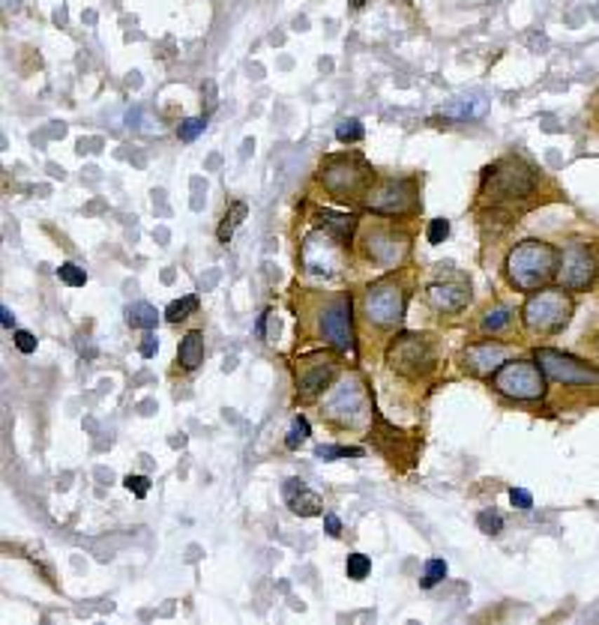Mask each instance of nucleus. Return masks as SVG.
Here are the masks:
<instances>
[{
	"mask_svg": "<svg viewBox=\"0 0 599 625\" xmlns=\"http://www.w3.org/2000/svg\"><path fill=\"white\" fill-rule=\"evenodd\" d=\"M560 254L551 242L525 240L518 242L506 258V275L518 290H539L546 282L558 275Z\"/></svg>",
	"mask_w": 599,
	"mask_h": 625,
	"instance_id": "nucleus-1",
	"label": "nucleus"
},
{
	"mask_svg": "<svg viewBox=\"0 0 599 625\" xmlns=\"http://www.w3.org/2000/svg\"><path fill=\"white\" fill-rule=\"evenodd\" d=\"M572 315V299L560 290H539L525 303L521 308V317H525V327L530 332H539V336H554L570 323Z\"/></svg>",
	"mask_w": 599,
	"mask_h": 625,
	"instance_id": "nucleus-2",
	"label": "nucleus"
},
{
	"mask_svg": "<svg viewBox=\"0 0 599 625\" xmlns=\"http://www.w3.org/2000/svg\"><path fill=\"white\" fill-rule=\"evenodd\" d=\"M492 383L497 392H504L516 401H537L546 395V374L537 365V359H516V362H504L494 371Z\"/></svg>",
	"mask_w": 599,
	"mask_h": 625,
	"instance_id": "nucleus-3",
	"label": "nucleus"
},
{
	"mask_svg": "<svg viewBox=\"0 0 599 625\" xmlns=\"http://www.w3.org/2000/svg\"><path fill=\"white\" fill-rule=\"evenodd\" d=\"M534 359L542 368V374L563 383V386H599V368L575 359V356H570V353L542 348V350H537Z\"/></svg>",
	"mask_w": 599,
	"mask_h": 625,
	"instance_id": "nucleus-4",
	"label": "nucleus"
},
{
	"mask_svg": "<svg viewBox=\"0 0 599 625\" xmlns=\"http://www.w3.org/2000/svg\"><path fill=\"white\" fill-rule=\"evenodd\" d=\"M321 177H324V186L336 198H342V200L348 198L351 200V198H357L360 192H365L372 171L365 168L360 159H345V156H336V159L327 162V168H324V174H321Z\"/></svg>",
	"mask_w": 599,
	"mask_h": 625,
	"instance_id": "nucleus-5",
	"label": "nucleus"
},
{
	"mask_svg": "<svg viewBox=\"0 0 599 625\" xmlns=\"http://www.w3.org/2000/svg\"><path fill=\"white\" fill-rule=\"evenodd\" d=\"M386 362H390V368H396L398 374L417 377L431 365V344L423 336L402 332V336L390 344V350H386Z\"/></svg>",
	"mask_w": 599,
	"mask_h": 625,
	"instance_id": "nucleus-6",
	"label": "nucleus"
},
{
	"mask_svg": "<svg viewBox=\"0 0 599 625\" xmlns=\"http://www.w3.org/2000/svg\"><path fill=\"white\" fill-rule=\"evenodd\" d=\"M596 258L593 252L587 249L581 242H572L567 245V252L560 254V263H558V278H560V287L563 290H584L596 282Z\"/></svg>",
	"mask_w": 599,
	"mask_h": 625,
	"instance_id": "nucleus-7",
	"label": "nucleus"
},
{
	"mask_svg": "<svg viewBox=\"0 0 599 625\" xmlns=\"http://www.w3.org/2000/svg\"><path fill=\"white\" fill-rule=\"evenodd\" d=\"M363 311L375 327H396L405 311V294L396 284H375L363 299Z\"/></svg>",
	"mask_w": 599,
	"mask_h": 625,
	"instance_id": "nucleus-8",
	"label": "nucleus"
},
{
	"mask_svg": "<svg viewBox=\"0 0 599 625\" xmlns=\"http://www.w3.org/2000/svg\"><path fill=\"white\" fill-rule=\"evenodd\" d=\"M489 188L492 198H527L537 186V177L527 165L521 162H506L497 165V168H489Z\"/></svg>",
	"mask_w": 599,
	"mask_h": 625,
	"instance_id": "nucleus-9",
	"label": "nucleus"
},
{
	"mask_svg": "<svg viewBox=\"0 0 599 625\" xmlns=\"http://www.w3.org/2000/svg\"><path fill=\"white\" fill-rule=\"evenodd\" d=\"M365 195H369L365 204L375 213H384V216H398V213L414 210V186L408 180H384L375 188H369Z\"/></svg>",
	"mask_w": 599,
	"mask_h": 625,
	"instance_id": "nucleus-10",
	"label": "nucleus"
},
{
	"mask_svg": "<svg viewBox=\"0 0 599 625\" xmlns=\"http://www.w3.org/2000/svg\"><path fill=\"white\" fill-rule=\"evenodd\" d=\"M321 332L336 350L354 348V327H351V299H336L321 317Z\"/></svg>",
	"mask_w": 599,
	"mask_h": 625,
	"instance_id": "nucleus-11",
	"label": "nucleus"
},
{
	"mask_svg": "<svg viewBox=\"0 0 599 625\" xmlns=\"http://www.w3.org/2000/svg\"><path fill=\"white\" fill-rule=\"evenodd\" d=\"M327 419L336 422V425H354L363 416V389L357 383H345L332 392L330 404H327Z\"/></svg>",
	"mask_w": 599,
	"mask_h": 625,
	"instance_id": "nucleus-12",
	"label": "nucleus"
},
{
	"mask_svg": "<svg viewBox=\"0 0 599 625\" xmlns=\"http://www.w3.org/2000/svg\"><path fill=\"white\" fill-rule=\"evenodd\" d=\"M509 356V348L506 344H497V341H480V344H471L464 350V368L476 377H492L497 368L506 362Z\"/></svg>",
	"mask_w": 599,
	"mask_h": 625,
	"instance_id": "nucleus-13",
	"label": "nucleus"
},
{
	"mask_svg": "<svg viewBox=\"0 0 599 625\" xmlns=\"http://www.w3.org/2000/svg\"><path fill=\"white\" fill-rule=\"evenodd\" d=\"M332 374H336V362L330 359V356H309V359H303V365H300V395L303 398H312L318 395L321 389H324Z\"/></svg>",
	"mask_w": 599,
	"mask_h": 625,
	"instance_id": "nucleus-14",
	"label": "nucleus"
},
{
	"mask_svg": "<svg viewBox=\"0 0 599 625\" xmlns=\"http://www.w3.org/2000/svg\"><path fill=\"white\" fill-rule=\"evenodd\" d=\"M285 494H288V506H291V511L300 518H315V515H321V509H324V500H321L315 490H309L300 479H291V482L285 485Z\"/></svg>",
	"mask_w": 599,
	"mask_h": 625,
	"instance_id": "nucleus-15",
	"label": "nucleus"
},
{
	"mask_svg": "<svg viewBox=\"0 0 599 625\" xmlns=\"http://www.w3.org/2000/svg\"><path fill=\"white\" fill-rule=\"evenodd\" d=\"M429 299L431 305H435L438 311H447V315H452V311H462L464 305L471 303V294L464 284H431L429 287Z\"/></svg>",
	"mask_w": 599,
	"mask_h": 625,
	"instance_id": "nucleus-16",
	"label": "nucleus"
},
{
	"mask_svg": "<svg viewBox=\"0 0 599 625\" xmlns=\"http://www.w3.org/2000/svg\"><path fill=\"white\" fill-rule=\"evenodd\" d=\"M177 359H180L186 371H195V368L204 362V336L201 332H186L180 341V350H177Z\"/></svg>",
	"mask_w": 599,
	"mask_h": 625,
	"instance_id": "nucleus-17",
	"label": "nucleus"
},
{
	"mask_svg": "<svg viewBox=\"0 0 599 625\" xmlns=\"http://www.w3.org/2000/svg\"><path fill=\"white\" fill-rule=\"evenodd\" d=\"M369 252L375 261L381 263H393L402 254V240H396L393 233H372L369 237Z\"/></svg>",
	"mask_w": 599,
	"mask_h": 625,
	"instance_id": "nucleus-18",
	"label": "nucleus"
},
{
	"mask_svg": "<svg viewBox=\"0 0 599 625\" xmlns=\"http://www.w3.org/2000/svg\"><path fill=\"white\" fill-rule=\"evenodd\" d=\"M156 320H159V315H156V308H153L150 303H135V305L126 308V323H129V327H135V329H153V327H156Z\"/></svg>",
	"mask_w": 599,
	"mask_h": 625,
	"instance_id": "nucleus-19",
	"label": "nucleus"
},
{
	"mask_svg": "<svg viewBox=\"0 0 599 625\" xmlns=\"http://www.w3.org/2000/svg\"><path fill=\"white\" fill-rule=\"evenodd\" d=\"M198 308V296H183V299H174V303L165 308V317H168L171 323H180V320H186L192 315V311Z\"/></svg>",
	"mask_w": 599,
	"mask_h": 625,
	"instance_id": "nucleus-20",
	"label": "nucleus"
},
{
	"mask_svg": "<svg viewBox=\"0 0 599 625\" xmlns=\"http://www.w3.org/2000/svg\"><path fill=\"white\" fill-rule=\"evenodd\" d=\"M309 440V419L306 416H297L294 422H291V431H288V437H285V446L288 449H300Z\"/></svg>",
	"mask_w": 599,
	"mask_h": 625,
	"instance_id": "nucleus-21",
	"label": "nucleus"
},
{
	"mask_svg": "<svg viewBox=\"0 0 599 625\" xmlns=\"http://www.w3.org/2000/svg\"><path fill=\"white\" fill-rule=\"evenodd\" d=\"M324 225H330L332 231L339 233V237H351L354 233V219L351 216H339V213H330V210H324V213L318 216Z\"/></svg>",
	"mask_w": 599,
	"mask_h": 625,
	"instance_id": "nucleus-22",
	"label": "nucleus"
},
{
	"mask_svg": "<svg viewBox=\"0 0 599 625\" xmlns=\"http://www.w3.org/2000/svg\"><path fill=\"white\" fill-rule=\"evenodd\" d=\"M243 216H246V204H234V207H231V213H228L225 221L219 225V240H222V242H228V240H231V233H234V228L243 221Z\"/></svg>",
	"mask_w": 599,
	"mask_h": 625,
	"instance_id": "nucleus-23",
	"label": "nucleus"
},
{
	"mask_svg": "<svg viewBox=\"0 0 599 625\" xmlns=\"http://www.w3.org/2000/svg\"><path fill=\"white\" fill-rule=\"evenodd\" d=\"M345 572H348L351 580H363L365 575L372 572V560L365 554H351L348 563H345Z\"/></svg>",
	"mask_w": 599,
	"mask_h": 625,
	"instance_id": "nucleus-24",
	"label": "nucleus"
},
{
	"mask_svg": "<svg viewBox=\"0 0 599 625\" xmlns=\"http://www.w3.org/2000/svg\"><path fill=\"white\" fill-rule=\"evenodd\" d=\"M443 577H447V563H443V560H429L419 584H423V589H431V586H438Z\"/></svg>",
	"mask_w": 599,
	"mask_h": 625,
	"instance_id": "nucleus-25",
	"label": "nucleus"
},
{
	"mask_svg": "<svg viewBox=\"0 0 599 625\" xmlns=\"http://www.w3.org/2000/svg\"><path fill=\"white\" fill-rule=\"evenodd\" d=\"M58 275H60V282L69 284V287H84L87 284V273L81 270L79 263H60Z\"/></svg>",
	"mask_w": 599,
	"mask_h": 625,
	"instance_id": "nucleus-26",
	"label": "nucleus"
},
{
	"mask_svg": "<svg viewBox=\"0 0 599 625\" xmlns=\"http://www.w3.org/2000/svg\"><path fill=\"white\" fill-rule=\"evenodd\" d=\"M336 138L342 141V144H354V141H360L363 138V123L360 120H342L339 126H336Z\"/></svg>",
	"mask_w": 599,
	"mask_h": 625,
	"instance_id": "nucleus-27",
	"label": "nucleus"
},
{
	"mask_svg": "<svg viewBox=\"0 0 599 625\" xmlns=\"http://www.w3.org/2000/svg\"><path fill=\"white\" fill-rule=\"evenodd\" d=\"M315 455L321 461H336V458H360L363 449H348V446H318Z\"/></svg>",
	"mask_w": 599,
	"mask_h": 625,
	"instance_id": "nucleus-28",
	"label": "nucleus"
},
{
	"mask_svg": "<svg viewBox=\"0 0 599 625\" xmlns=\"http://www.w3.org/2000/svg\"><path fill=\"white\" fill-rule=\"evenodd\" d=\"M204 126H207L204 117H186L180 123V129H177V135H180V141H195L204 132Z\"/></svg>",
	"mask_w": 599,
	"mask_h": 625,
	"instance_id": "nucleus-29",
	"label": "nucleus"
},
{
	"mask_svg": "<svg viewBox=\"0 0 599 625\" xmlns=\"http://www.w3.org/2000/svg\"><path fill=\"white\" fill-rule=\"evenodd\" d=\"M506 323H509V311L506 308H492V311H485V317H483V329L497 332V329H504Z\"/></svg>",
	"mask_w": 599,
	"mask_h": 625,
	"instance_id": "nucleus-30",
	"label": "nucleus"
},
{
	"mask_svg": "<svg viewBox=\"0 0 599 625\" xmlns=\"http://www.w3.org/2000/svg\"><path fill=\"white\" fill-rule=\"evenodd\" d=\"M476 523H480V530L489 533V535H497V533L504 530V521H501V515H497V511H480Z\"/></svg>",
	"mask_w": 599,
	"mask_h": 625,
	"instance_id": "nucleus-31",
	"label": "nucleus"
},
{
	"mask_svg": "<svg viewBox=\"0 0 599 625\" xmlns=\"http://www.w3.org/2000/svg\"><path fill=\"white\" fill-rule=\"evenodd\" d=\"M447 237H450V221L447 219H431V225H429V242L431 245H440Z\"/></svg>",
	"mask_w": 599,
	"mask_h": 625,
	"instance_id": "nucleus-32",
	"label": "nucleus"
},
{
	"mask_svg": "<svg viewBox=\"0 0 599 625\" xmlns=\"http://www.w3.org/2000/svg\"><path fill=\"white\" fill-rule=\"evenodd\" d=\"M123 485L132 490L135 497H147L150 494V482H147V476H126L123 479Z\"/></svg>",
	"mask_w": 599,
	"mask_h": 625,
	"instance_id": "nucleus-33",
	"label": "nucleus"
},
{
	"mask_svg": "<svg viewBox=\"0 0 599 625\" xmlns=\"http://www.w3.org/2000/svg\"><path fill=\"white\" fill-rule=\"evenodd\" d=\"M509 503L516 509H534V497H530L525 488H513L509 490Z\"/></svg>",
	"mask_w": 599,
	"mask_h": 625,
	"instance_id": "nucleus-34",
	"label": "nucleus"
},
{
	"mask_svg": "<svg viewBox=\"0 0 599 625\" xmlns=\"http://www.w3.org/2000/svg\"><path fill=\"white\" fill-rule=\"evenodd\" d=\"M13 341H15V348L21 353H33V350H36V338H33L27 329H18L15 336H13Z\"/></svg>",
	"mask_w": 599,
	"mask_h": 625,
	"instance_id": "nucleus-35",
	"label": "nucleus"
},
{
	"mask_svg": "<svg viewBox=\"0 0 599 625\" xmlns=\"http://www.w3.org/2000/svg\"><path fill=\"white\" fill-rule=\"evenodd\" d=\"M324 527H327V533L332 535V539H339V535H342V521L336 515H327L324 518Z\"/></svg>",
	"mask_w": 599,
	"mask_h": 625,
	"instance_id": "nucleus-36",
	"label": "nucleus"
},
{
	"mask_svg": "<svg viewBox=\"0 0 599 625\" xmlns=\"http://www.w3.org/2000/svg\"><path fill=\"white\" fill-rule=\"evenodd\" d=\"M153 353H156V338H153V336H147V338L141 341V356H147V359H150Z\"/></svg>",
	"mask_w": 599,
	"mask_h": 625,
	"instance_id": "nucleus-37",
	"label": "nucleus"
},
{
	"mask_svg": "<svg viewBox=\"0 0 599 625\" xmlns=\"http://www.w3.org/2000/svg\"><path fill=\"white\" fill-rule=\"evenodd\" d=\"M0 323H4V327H6V329H9V327H13V311H9L6 305H4V308H0Z\"/></svg>",
	"mask_w": 599,
	"mask_h": 625,
	"instance_id": "nucleus-38",
	"label": "nucleus"
},
{
	"mask_svg": "<svg viewBox=\"0 0 599 625\" xmlns=\"http://www.w3.org/2000/svg\"><path fill=\"white\" fill-rule=\"evenodd\" d=\"M351 4H354V6H363V4H365V0H351Z\"/></svg>",
	"mask_w": 599,
	"mask_h": 625,
	"instance_id": "nucleus-39",
	"label": "nucleus"
}]
</instances>
